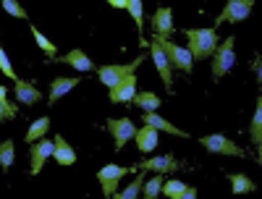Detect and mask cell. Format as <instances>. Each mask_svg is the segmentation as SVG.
Segmentation results:
<instances>
[{
	"label": "cell",
	"mask_w": 262,
	"mask_h": 199,
	"mask_svg": "<svg viewBox=\"0 0 262 199\" xmlns=\"http://www.w3.org/2000/svg\"><path fill=\"white\" fill-rule=\"evenodd\" d=\"M186 39H189V53L194 58H210L217 53V32L215 29H184Z\"/></svg>",
	"instance_id": "obj_1"
},
{
	"label": "cell",
	"mask_w": 262,
	"mask_h": 199,
	"mask_svg": "<svg viewBox=\"0 0 262 199\" xmlns=\"http://www.w3.org/2000/svg\"><path fill=\"white\" fill-rule=\"evenodd\" d=\"M158 42H160V48L165 50L173 71H181L184 76H189L191 69H194V55L189 53V48H181V45H176V42H170V39H158Z\"/></svg>",
	"instance_id": "obj_2"
},
{
	"label": "cell",
	"mask_w": 262,
	"mask_h": 199,
	"mask_svg": "<svg viewBox=\"0 0 262 199\" xmlns=\"http://www.w3.org/2000/svg\"><path fill=\"white\" fill-rule=\"evenodd\" d=\"M142 60H144V55H137L134 63H126V65H100V69H97V76H100V81H102L105 86L116 90V86H118L126 76H131V74L139 69Z\"/></svg>",
	"instance_id": "obj_3"
},
{
	"label": "cell",
	"mask_w": 262,
	"mask_h": 199,
	"mask_svg": "<svg viewBox=\"0 0 262 199\" xmlns=\"http://www.w3.org/2000/svg\"><path fill=\"white\" fill-rule=\"evenodd\" d=\"M200 144L212 152V154H231V158H247V152L238 147L236 142H231L228 137L223 134H207V137H200Z\"/></svg>",
	"instance_id": "obj_4"
},
{
	"label": "cell",
	"mask_w": 262,
	"mask_h": 199,
	"mask_svg": "<svg viewBox=\"0 0 262 199\" xmlns=\"http://www.w3.org/2000/svg\"><path fill=\"white\" fill-rule=\"evenodd\" d=\"M233 45H236V39L228 37L223 45L217 48V53L212 55V79H215V81H221V79L231 71V65H233V60H236V55H233Z\"/></svg>",
	"instance_id": "obj_5"
},
{
	"label": "cell",
	"mask_w": 262,
	"mask_h": 199,
	"mask_svg": "<svg viewBox=\"0 0 262 199\" xmlns=\"http://www.w3.org/2000/svg\"><path fill=\"white\" fill-rule=\"evenodd\" d=\"M252 8H254L252 0H228L226 8L221 11V16L215 18V24H242L252 13Z\"/></svg>",
	"instance_id": "obj_6"
},
{
	"label": "cell",
	"mask_w": 262,
	"mask_h": 199,
	"mask_svg": "<svg viewBox=\"0 0 262 199\" xmlns=\"http://www.w3.org/2000/svg\"><path fill=\"white\" fill-rule=\"evenodd\" d=\"M126 173H134V170L123 168V165H105V168H100L97 179H100V186H102L105 199H113V194H116V189H118V184H121V179H123Z\"/></svg>",
	"instance_id": "obj_7"
},
{
	"label": "cell",
	"mask_w": 262,
	"mask_h": 199,
	"mask_svg": "<svg viewBox=\"0 0 262 199\" xmlns=\"http://www.w3.org/2000/svg\"><path fill=\"white\" fill-rule=\"evenodd\" d=\"M149 58H152V63H155V69H158V74H160V79L165 84V90H170L173 86V65H170L165 50L160 48V42L155 37H152V42H149Z\"/></svg>",
	"instance_id": "obj_8"
},
{
	"label": "cell",
	"mask_w": 262,
	"mask_h": 199,
	"mask_svg": "<svg viewBox=\"0 0 262 199\" xmlns=\"http://www.w3.org/2000/svg\"><path fill=\"white\" fill-rule=\"evenodd\" d=\"M105 126H107V131L113 134V139H116V152L123 149V144H126L128 139H134L137 131H139L131 118H111Z\"/></svg>",
	"instance_id": "obj_9"
},
{
	"label": "cell",
	"mask_w": 262,
	"mask_h": 199,
	"mask_svg": "<svg viewBox=\"0 0 262 199\" xmlns=\"http://www.w3.org/2000/svg\"><path fill=\"white\" fill-rule=\"evenodd\" d=\"M131 170H134V173L155 170V173L165 175V173H176V170H179V160L173 158V154H163V158H147V160H142L139 165H134Z\"/></svg>",
	"instance_id": "obj_10"
},
{
	"label": "cell",
	"mask_w": 262,
	"mask_h": 199,
	"mask_svg": "<svg viewBox=\"0 0 262 199\" xmlns=\"http://www.w3.org/2000/svg\"><path fill=\"white\" fill-rule=\"evenodd\" d=\"M53 154H55V142H50V139H42L37 144H29V160H32L29 173L37 175L42 170V165H45V160L53 158Z\"/></svg>",
	"instance_id": "obj_11"
},
{
	"label": "cell",
	"mask_w": 262,
	"mask_h": 199,
	"mask_svg": "<svg viewBox=\"0 0 262 199\" xmlns=\"http://www.w3.org/2000/svg\"><path fill=\"white\" fill-rule=\"evenodd\" d=\"M173 32V8L163 6L155 11V16H152V37H158V39H168Z\"/></svg>",
	"instance_id": "obj_12"
},
{
	"label": "cell",
	"mask_w": 262,
	"mask_h": 199,
	"mask_svg": "<svg viewBox=\"0 0 262 199\" xmlns=\"http://www.w3.org/2000/svg\"><path fill=\"white\" fill-rule=\"evenodd\" d=\"M134 97H137V76L131 74V76H126L116 90H111V102L116 105V102H121V105H128V102H134Z\"/></svg>",
	"instance_id": "obj_13"
},
{
	"label": "cell",
	"mask_w": 262,
	"mask_h": 199,
	"mask_svg": "<svg viewBox=\"0 0 262 199\" xmlns=\"http://www.w3.org/2000/svg\"><path fill=\"white\" fill-rule=\"evenodd\" d=\"M55 63H66V65H74L76 71H95V60L86 55L84 50H71L69 55L55 58Z\"/></svg>",
	"instance_id": "obj_14"
},
{
	"label": "cell",
	"mask_w": 262,
	"mask_h": 199,
	"mask_svg": "<svg viewBox=\"0 0 262 199\" xmlns=\"http://www.w3.org/2000/svg\"><path fill=\"white\" fill-rule=\"evenodd\" d=\"M13 95H16V100H18L21 105H37V102L42 100V95H39L37 86H34L32 81H24V79H18V81H16Z\"/></svg>",
	"instance_id": "obj_15"
},
{
	"label": "cell",
	"mask_w": 262,
	"mask_h": 199,
	"mask_svg": "<svg viewBox=\"0 0 262 199\" xmlns=\"http://www.w3.org/2000/svg\"><path fill=\"white\" fill-rule=\"evenodd\" d=\"M142 121H144V126H152V128H158V131H168V134H173V137H181V139L189 137L186 131H181L179 126H173L170 121H165V118L158 116V113H144Z\"/></svg>",
	"instance_id": "obj_16"
},
{
	"label": "cell",
	"mask_w": 262,
	"mask_h": 199,
	"mask_svg": "<svg viewBox=\"0 0 262 199\" xmlns=\"http://www.w3.org/2000/svg\"><path fill=\"white\" fill-rule=\"evenodd\" d=\"M134 142H137V149H139V152H152V149L158 147V142H160V131L152 128V126H142V128L137 131Z\"/></svg>",
	"instance_id": "obj_17"
},
{
	"label": "cell",
	"mask_w": 262,
	"mask_h": 199,
	"mask_svg": "<svg viewBox=\"0 0 262 199\" xmlns=\"http://www.w3.org/2000/svg\"><path fill=\"white\" fill-rule=\"evenodd\" d=\"M81 79H69V76H60V79H53V84H50V95H48V100H50V105L53 102H58L63 95H69L74 86L79 84Z\"/></svg>",
	"instance_id": "obj_18"
},
{
	"label": "cell",
	"mask_w": 262,
	"mask_h": 199,
	"mask_svg": "<svg viewBox=\"0 0 262 199\" xmlns=\"http://www.w3.org/2000/svg\"><path fill=\"white\" fill-rule=\"evenodd\" d=\"M53 142H55V154H53V158H55L60 165H74V163H76V152H74V147L66 142L63 137H55Z\"/></svg>",
	"instance_id": "obj_19"
},
{
	"label": "cell",
	"mask_w": 262,
	"mask_h": 199,
	"mask_svg": "<svg viewBox=\"0 0 262 199\" xmlns=\"http://www.w3.org/2000/svg\"><path fill=\"white\" fill-rule=\"evenodd\" d=\"M134 102L144 110V113H158L160 105H163V100H160L155 92H139V95L134 97Z\"/></svg>",
	"instance_id": "obj_20"
},
{
	"label": "cell",
	"mask_w": 262,
	"mask_h": 199,
	"mask_svg": "<svg viewBox=\"0 0 262 199\" xmlns=\"http://www.w3.org/2000/svg\"><path fill=\"white\" fill-rule=\"evenodd\" d=\"M228 179H231V189H233V194H252V191L257 189L254 181L249 179V175H244V173H231Z\"/></svg>",
	"instance_id": "obj_21"
},
{
	"label": "cell",
	"mask_w": 262,
	"mask_h": 199,
	"mask_svg": "<svg viewBox=\"0 0 262 199\" xmlns=\"http://www.w3.org/2000/svg\"><path fill=\"white\" fill-rule=\"evenodd\" d=\"M48 131H50V118H39V121H34V123L29 126V131H27V142H29V144L42 142V137H48Z\"/></svg>",
	"instance_id": "obj_22"
},
{
	"label": "cell",
	"mask_w": 262,
	"mask_h": 199,
	"mask_svg": "<svg viewBox=\"0 0 262 199\" xmlns=\"http://www.w3.org/2000/svg\"><path fill=\"white\" fill-rule=\"evenodd\" d=\"M249 139L257 147L262 144V97H257V110H254V118L249 123Z\"/></svg>",
	"instance_id": "obj_23"
},
{
	"label": "cell",
	"mask_w": 262,
	"mask_h": 199,
	"mask_svg": "<svg viewBox=\"0 0 262 199\" xmlns=\"http://www.w3.org/2000/svg\"><path fill=\"white\" fill-rule=\"evenodd\" d=\"M142 189H144V173H137V179L131 181L123 191H116V194H113V199H137Z\"/></svg>",
	"instance_id": "obj_24"
},
{
	"label": "cell",
	"mask_w": 262,
	"mask_h": 199,
	"mask_svg": "<svg viewBox=\"0 0 262 199\" xmlns=\"http://www.w3.org/2000/svg\"><path fill=\"white\" fill-rule=\"evenodd\" d=\"M16 116H18V110H16V105H11L8 90H6V86H0V118L11 121V118H16Z\"/></svg>",
	"instance_id": "obj_25"
},
{
	"label": "cell",
	"mask_w": 262,
	"mask_h": 199,
	"mask_svg": "<svg viewBox=\"0 0 262 199\" xmlns=\"http://www.w3.org/2000/svg\"><path fill=\"white\" fill-rule=\"evenodd\" d=\"M186 184L181 181V179H170V181H165V186H163V194L168 196V199H181L184 194H186Z\"/></svg>",
	"instance_id": "obj_26"
},
{
	"label": "cell",
	"mask_w": 262,
	"mask_h": 199,
	"mask_svg": "<svg viewBox=\"0 0 262 199\" xmlns=\"http://www.w3.org/2000/svg\"><path fill=\"white\" fill-rule=\"evenodd\" d=\"M163 186H165V181L160 179V173L158 175H152V179H147L144 181V199H158L160 196V191H163Z\"/></svg>",
	"instance_id": "obj_27"
},
{
	"label": "cell",
	"mask_w": 262,
	"mask_h": 199,
	"mask_svg": "<svg viewBox=\"0 0 262 199\" xmlns=\"http://www.w3.org/2000/svg\"><path fill=\"white\" fill-rule=\"evenodd\" d=\"M29 32H32V37H34V42H37V45H39V50H42V53H45V55H50V58L55 60V53H58V50H55V45H53V42H50V39H48L45 34H42V32H39L37 27H32Z\"/></svg>",
	"instance_id": "obj_28"
},
{
	"label": "cell",
	"mask_w": 262,
	"mask_h": 199,
	"mask_svg": "<svg viewBox=\"0 0 262 199\" xmlns=\"http://www.w3.org/2000/svg\"><path fill=\"white\" fill-rule=\"evenodd\" d=\"M13 142L11 139H6L3 144H0V168H3V173H8L11 170V165H13Z\"/></svg>",
	"instance_id": "obj_29"
},
{
	"label": "cell",
	"mask_w": 262,
	"mask_h": 199,
	"mask_svg": "<svg viewBox=\"0 0 262 199\" xmlns=\"http://www.w3.org/2000/svg\"><path fill=\"white\" fill-rule=\"evenodd\" d=\"M128 13H131V18L137 21V32H142L144 29V16H142V0H128V8H126Z\"/></svg>",
	"instance_id": "obj_30"
},
{
	"label": "cell",
	"mask_w": 262,
	"mask_h": 199,
	"mask_svg": "<svg viewBox=\"0 0 262 199\" xmlns=\"http://www.w3.org/2000/svg\"><path fill=\"white\" fill-rule=\"evenodd\" d=\"M3 8H6L11 16H16V18H27V16H29L24 8H21V6L16 3V0H3Z\"/></svg>",
	"instance_id": "obj_31"
},
{
	"label": "cell",
	"mask_w": 262,
	"mask_h": 199,
	"mask_svg": "<svg viewBox=\"0 0 262 199\" xmlns=\"http://www.w3.org/2000/svg\"><path fill=\"white\" fill-rule=\"evenodd\" d=\"M0 69H3V76H8V79L18 81V79H16V74H13V65H11V60H8V53H6V50H0Z\"/></svg>",
	"instance_id": "obj_32"
},
{
	"label": "cell",
	"mask_w": 262,
	"mask_h": 199,
	"mask_svg": "<svg viewBox=\"0 0 262 199\" xmlns=\"http://www.w3.org/2000/svg\"><path fill=\"white\" fill-rule=\"evenodd\" d=\"M252 71H254V74H257V84H259V86H262V55H259V58H254V60H252Z\"/></svg>",
	"instance_id": "obj_33"
},
{
	"label": "cell",
	"mask_w": 262,
	"mask_h": 199,
	"mask_svg": "<svg viewBox=\"0 0 262 199\" xmlns=\"http://www.w3.org/2000/svg\"><path fill=\"white\" fill-rule=\"evenodd\" d=\"M113 8H128V0H111Z\"/></svg>",
	"instance_id": "obj_34"
},
{
	"label": "cell",
	"mask_w": 262,
	"mask_h": 199,
	"mask_svg": "<svg viewBox=\"0 0 262 199\" xmlns=\"http://www.w3.org/2000/svg\"><path fill=\"white\" fill-rule=\"evenodd\" d=\"M181 199H196V189H194V186H189V189H186V194H184Z\"/></svg>",
	"instance_id": "obj_35"
},
{
	"label": "cell",
	"mask_w": 262,
	"mask_h": 199,
	"mask_svg": "<svg viewBox=\"0 0 262 199\" xmlns=\"http://www.w3.org/2000/svg\"><path fill=\"white\" fill-rule=\"evenodd\" d=\"M257 158H259V165H262V144H259V154H257Z\"/></svg>",
	"instance_id": "obj_36"
}]
</instances>
